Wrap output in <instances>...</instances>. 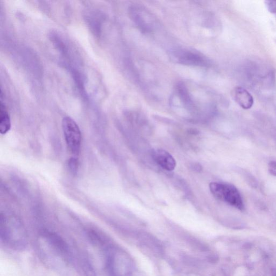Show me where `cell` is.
<instances>
[{"mask_svg":"<svg viewBox=\"0 0 276 276\" xmlns=\"http://www.w3.org/2000/svg\"><path fill=\"white\" fill-rule=\"evenodd\" d=\"M209 189L213 196L229 205L240 210L245 209L241 194L238 189L232 184L222 182H212Z\"/></svg>","mask_w":276,"mask_h":276,"instance_id":"obj_1","label":"cell"},{"mask_svg":"<svg viewBox=\"0 0 276 276\" xmlns=\"http://www.w3.org/2000/svg\"><path fill=\"white\" fill-rule=\"evenodd\" d=\"M128 13L135 26L143 33H152L159 26V22L155 15L142 5H132L129 8Z\"/></svg>","mask_w":276,"mask_h":276,"instance_id":"obj_2","label":"cell"},{"mask_svg":"<svg viewBox=\"0 0 276 276\" xmlns=\"http://www.w3.org/2000/svg\"><path fill=\"white\" fill-rule=\"evenodd\" d=\"M169 57L174 62L183 66L201 68H209L212 66V61L207 56L191 49H175L170 51Z\"/></svg>","mask_w":276,"mask_h":276,"instance_id":"obj_3","label":"cell"},{"mask_svg":"<svg viewBox=\"0 0 276 276\" xmlns=\"http://www.w3.org/2000/svg\"><path fill=\"white\" fill-rule=\"evenodd\" d=\"M42 238L53 255L67 263L72 262V254L68 243L59 235L45 231L42 233Z\"/></svg>","mask_w":276,"mask_h":276,"instance_id":"obj_4","label":"cell"},{"mask_svg":"<svg viewBox=\"0 0 276 276\" xmlns=\"http://www.w3.org/2000/svg\"><path fill=\"white\" fill-rule=\"evenodd\" d=\"M63 131L68 148L75 156L79 153L82 134L76 121L70 117H65L62 120Z\"/></svg>","mask_w":276,"mask_h":276,"instance_id":"obj_5","label":"cell"},{"mask_svg":"<svg viewBox=\"0 0 276 276\" xmlns=\"http://www.w3.org/2000/svg\"><path fill=\"white\" fill-rule=\"evenodd\" d=\"M152 157L154 161L162 168L172 171L176 167V161L167 151L162 149L153 150Z\"/></svg>","mask_w":276,"mask_h":276,"instance_id":"obj_6","label":"cell"},{"mask_svg":"<svg viewBox=\"0 0 276 276\" xmlns=\"http://www.w3.org/2000/svg\"><path fill=\"white\" fill-rule=\"evenodd\" d=\"M232 96L235 101L243 109H250L254 105L252 95L243 87H235L232 91Z\"/></svg>","mask_w":276,"mask_h":276,"instance_id":"obj_7","label":"cell"},{"mask_svg":"<svg viewBox=\"0 0 276 276\" xmlns=\"http://www.w3.org/2000/svg\"><path fill=\"white\" fill-rule=\"evenodd\" d=\"M11 128V120L9 112L6 105L1 99L0 103V132L5 134L10 131Z\"/></svg>","mask_w":276,"mask_h":276,"instance_id":"obj_8","label":"cell"},{"mask_svg":"<svg viewBox=\"0 0 276 276\" xmlns=\"http://www.w3.org/2000/svg\"><path fill=\"white\" fill-rule=\"evenodd\" d=\"M267 9L272 14H276V1H266L265 2Z\"/></svg>","mask_w":276,"mask_h":276,"instance_id":"obj_9","label":"cell"},{"mask_svg":"<svg viewBox=\"0 0 276 276\" xmlns=\"http://www.w3.org/2000/svg\"><path fill=\"white\" fill-rule=\"evenodd\" d=\"M69 166L72 172H76L78 166L77 160L75 158L70 159L69 162Z\"/></svg>","mask_w":276,"mask_h":276,"instance_id":"obj_10","label":"cell"},{"mask_svg":"<svg viewBox=\"0 0 276 276\" xmlns=\"http://www.w3.org/2000/svg\"><path fill=\"white\" fill-rule=\"evenodd\" d=\"M268 170L270 173L276 176V161H270L268 164Z\"/></svg>","mask_w":276,"mask_h":276,"instance_id":"obj_11","label":"cell"}]
</instances>
